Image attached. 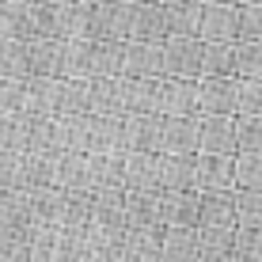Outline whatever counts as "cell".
Listing matches in <instances>:
<instances>
[]
</instances>
